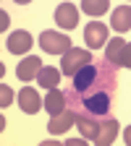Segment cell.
<instances>
[{"instance_id": "cell-1", "label": "cell", "mask_w": 131, "mask_h": 146, "mask_svg": "<svg viewBox=\"0 0 131 146\" xmlns=\"http://www.w3.org/2000/svg\"><path fill=\"white\" fill-rule=\"evenodd\" d=\"M84 65H92V52L81 50V47H71L63 55V60H60V70L68 73V76H76Z\"/></svg>"}, {"instance_id": "cell-10", "label": "cell", "mask_w": 131, "mask_h": 146, "mask_svg": "<svg viewBox=\"0 0 131 146\" xmlns=\"http://www.w3.org/2000/svg\"><path fill=\"white\" fill-rule=\"evenodd\" d=\"M110 26H113L118 34L131 31V8H128V5L116 8V11H113V16H110Z\"/></svg>"}, {"instance_id": "cell-9", "label": "cell", "mask_w": 131, "mask_h": 146, "mask_svg": "<svg viewBox=\"0 0 131 146\" xmlns=\"http://www.w3.org/2000/svg\"><path fill=\"white\" fill-rule=\"evenodd\" d=\"M84 107L92 115H105L110 110V94L107 91H97V94H92L89 99H84Z\"/></svg>"}, {"instance_id": "cell-13", "label": "cell", "mask_w": 131, "mask_h": 146, "mask_svg": "<svg viewBox=\"0 0 131 146\" xmlns=\"http://www.w3.org/2000/svg\"><path fill=\"white\" fill-rule=\"evenodd\" d=\"M118 131H121L118 120H107V123H102V125H100V133H97V138H95V143H97V146H107V143H113L116 136H118Z\"/></svg>"}, {"instance_id": "cell-16", "label": "cell", "mask_w": 131, "mask_h": 146, "mask_svg": "<svg viewBox=\"0 0 131 146\" xmlns=\"http://www.w3.org/2000/svg\"><path fill=\"white\" fill-rule=\"evenodd\" d=\"M76 125H79V131H81V136H84L87 141H89V138L95 141L97 133H100V125H97V123H92V120L84 117V115H76Z\"/></svg>"}, {"instance_id": "cell-12", "label": "cell", "mask_w": 131, "mask_h": 146, "mask_svg": "<svg viewBox=\"0 0 131 146\" xmlns=\"http://www.w3.org/2000/svg\"><path fill=\"white\" fill-rule=\"evenodd\" d=\"M95 78H97V68L95 65H84L76 76H73V89L76 91H87L92 84H95Z\"/></svg>"}, {"instance_id": "cell-18", "label": "cell", "mask_w": 131, "mask_h": 146, "mask_svg": "<svg viewBox=\"0 0 131 146\" xmlns=\"http://www.w3.org/2000/svg\"><path fill=\"white\" fill-rule=\"evenodd\" d=\"M11 102H13V89H11L8 84H3V86H0V107L5 110Z\"/></svg>"}, {"instance_id": "cell-2", "label": "cell", "mask_w": 131, "mask_h": 146, "mask_svg": "<svg viewBox=\"0 0 131 146\" xmlns=\"http://www.w3.org/2000/svg\"><path fill=\"white\" fill-rule=\"evenodd\" d=\"M40 47L45 50V52H50V55H66L68 50H71V39L66 34H60V31H42L40 34Z\"/></svg>"}, {"instance_id": "cell-19", "label": "cell", "mask_w": 131, "mask_h": 146, "mask_svg": "<svg viewBox=\"0 0 131 146\" xmlns=\"http://www.w3.org/2000/svg\"><path fill=\"white\" fill-rule=\"evenodd\" d=\"M121 65L123 68H131V44L123 47V55H121Z\"/></svg>"}, {"instance_id": "cell-11", "label": "cell", "mask_w": 131, "mask_h": 146, "mask_svg": "<svg viewBox=\"0 0 131 146\" xmlns=\"http://www.w3.org/2000/svg\"><path fill=\"white\" fill-rule=\"evenodd\" d=\"M45 110L50 115H60L63 110H66V94L60 89H50L47 91V97H45Z\"/></svg>"}, {"instance_id": "cell-3", "label": "cell", "mask_w": 131, "mask_h": 146, "mask_svg": "<svg viewBox=\"0 0 131 146\" xmlns=\"http://www.w3.org/2000/svg\"><path fill=\"white\" fill-rule=\"evenodd\" d=\"M84 39H87L89 50H100V47L107 42V26H105L102 21H92V24H87V29H84Z\"/></svg>"}, {"instance_id": "cell-17", "label": "cell", "mask_w": 131, "mask_h": 146, "mask_svg": "<svg viewBox=\"0 0 131 146\" xmlns=\"http://www.w3.org/2000/svg\"><path fill=\"white\" fill-rule=\"evenodd\" d=\"M81 11L87 16H102V13L110 11V3H107V0H84V3H81Z\"/></svg>"}, {"instance_id": "cell-14", "label": "cell", "mask_w": 131, "mask_h": 146, "mask_svg": "<svg viewBox=\"0 0 131 146\" xmlns=\"http://www.w3.org/2000/svg\"><path fill=\"white\" fill-rule=\"evenodd\" d=\"M60 76H63V73H60V68H42L40 70V76H37V84H40L42 89H55V86H58L60 84Z\"/></svg>"}, {"instance_id": "cell-8", "label": "cell", "mask_w": 131, "mask_h": 146, "mask_svg": "<svg viewBox=\"0 0 131 146\" xmlns=\"http://www.w3.org/2000/svg\"><path fill=\"white\" fill-rule=\"evenodd\" d=\"M73 123H76V115L63 110L60 115H52V120L47 123V131H50L52 136H60V133H68V128H71Z\"/></svg>"}, {"instance_id": "cell-21", "label": "cell", "mask_w": 131, "mask_h": 146, "mask_svg": "<svg viewBox=\"0 0 131 146\" xmlns=\"http://www.w3.org/2000/svg\"><path fill=\"white\" fill-rule=\"evenodd\" d=\"M123 141H126V146H131V125L123 131Z\"/></svg>"}, {"instance_id": "cell-6", "label": "cell", "mask_w": 131, "mask_h": 146, "mask_svg": "<svg viewBox=\"0 0 131 146\" xmlns=\"http://www.w3.org/2000/svg\"><path fill=\"white\" fill-rule=\"evenodd\" d=\"M8 52H13V55H24V52H29L32 50V44H34V39H32V34L29 31H13L11 36H8Z\"/></svg>"}, {"instance_id": "cell-4", "label": "cell", "mask_w": 131, "mask_h": 146, "mask_svg": "<svg viewBox=\"0 0 131 146\" xmlns=\"http://www.w3.org/2000/svg\"><path fill=\"white\" fill-rule=\"evenodd\" d=\"M42 99H40V91H37V89H21V91H18V107H21L24 110V112L26 115H34V112H40V110H42Z\"/></svg>"}, {"instance_id": "cell-7", "label": "cell", "mask_w": 131, "mask_h": 146, "mask_svg": "<svg viewBox=\"0 0 131 146\" xmlns=\"http://www.w3.org/2000/svg\"><path fill=\"white\" fill-rule=\"evenodd\" d=\"M40 70H42V60L37 58V55H26V60H21V63H18L16 76L21 78V81H32V78H37V76H40Z\"/></svg>"}, {"instance_id": "cell-20", "label": "cell", "mask_w": 131, "mask_h": 146, "mask_svg": "<svg viewBox=\"0 0 131 146\" xmlns=\"http://www.w3.org/2000/svg\"><path fill=\"white\" fill-rule=\"evenodd\" d=\"M8 24H11V18H8V13L3 11V16H0V31H5V29H8Z\"/></svg>"}, {"instance_id": "cell-5", "label": "cell", "mask_w": 131, "mask_h": 146, "mask_svg": "<svg viewBox=\"0 0 131 146\" xmlns=\"http://www.w3.org/2000/svg\"><path fill=\"white\" fill-rule=\"evenodd\" d=\"M55 21H58L60 29H73L79 24V8L73 3H63L58 5V11H55Z\"/></svg>"}, {"instance_id": "cell-15", "label": "cell", "mask_w": 131, "mask_h": 146, "mask_svg": "<svg viewBox=\"0 0 131 146\" xmlns=\"http://www.w3.org/2000/svg\"><path fill=\"white\" fill-rule=\"evenodd\" d=\"M123 47H126V42L121 39V36L110 39V44H107V50H105V58H107V63H110V65H121V55H123Z\"/></svg>"}]
</instances>
